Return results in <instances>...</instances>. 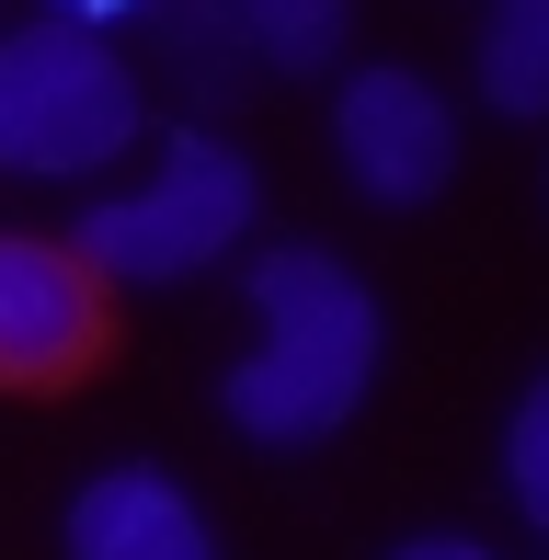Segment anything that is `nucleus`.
I'll return each instance as SVG.
<instances>
[{
    "label": "nucleus",
    "instance_id": "obj_1",
    "mask_svg": "<svg viewBox=\"0 0 549 560\" xmlns=\"http://www.w3.org/2000/svg\"><path fill=\"white\" fill-rule=\"evenodd\" d=\"M241 298H253L264 343L218 377L230 435H253V446H320V435H343V423L366 412V377H378V343H389L366 275L343 264L332 241H274V252H253Z\"/></svg>",
    "mask_w": 549,
    "mask_h": 560
},
{
    "label": "nucleus",
    "instance_id": "obj_2",
    "mask_svg": "<svg viewBox=\"0 0 549 560\" xmlns=\"http://www.w3.org/2000/svg\"><path fill=\"white\" fill-rule=\"evenodd\" d=\"M138 126H149V92L92 23L35 12V23L0 35V172L92 184L104 161L138 149Z\"/></svg>",
    "mask_w": 549,
    "mask_h": 560
},
{
    "label": "nucleus",
    "instance_id": "obj_3",
    "mask_svg": "<svg viewBox=\"0 0 549 560\" xmlns=\"http://www.w3.org/2000/svg\"><path fill=\"white\" fill-rule=\"evenodd\" d=\"M253 195H264L253 149L218 138V126H184L138 195H92V207L69 218V252H81L104 287H184L218 252L253 241Z\"/></svg>",
    "mask_w": 549,
    "mask_h": 560
},
{
    "label": "nucleus",
    "instance_id": "obj_4",
    "mask_svg": "<svg viewBox=\"0 0 549 560\" xmlns=\"http://www.w3.org/2000/svg\"><path fill=\"white\" fill-rule=\"evenodd\" d=\"M332 161H343V184H355L366 207L412 218V207H435L446 172H458V104H446L423 69L366 58V69L332 81Z\"/></svg>",
    "mask_w": 549,
    "mask_h": 560
},
{
    "label": "nucleus",
    "instance_id": "obj_5",
    "mask_svg": "<svg viewBox=\"0 0 549 560\" xmlns=\"http://www.w3.org/2000/svg\"><path fill=\"white\" fill-rule=\"evenodd\" d=\"M104 354V275L69 241L0 229V389H69Z\"/></svg>",
    "mask_w": 549,
    "mask_h": 560
},
{
    "label": "nucleus",
    "instance_id": "obj_6",
    "mask_svg": "<svg viewBox=\"0 0 549 560\" xmlns=\"http://www.w3.org/2000/svg\"><path fill=\"white\" fill-rule=\"evenodd\" d=\"M69 560H218V526L172 469H92L69 492Z\"/></svg>",
    "mask_w": 549,
    "mask_h": 560
},
{
    "label": "nucleus",
    "instance_id": "obj_7",
    "mask_svg": "<svg viewBox=\"0 0 549 560\" xmlns=\"http://www.w3.org/2000/svg\"><path fill=\"white\" fill-rule=\"evenodd\" d=\"M481 104L515 126L549 115V0H492L481 12Z\"/></svg>",
    "mask_w": 549,
    "mask_h": 560
},
{
    "label": "nucleus",
    "instance_id": "obj_8",
    "mask_svg": "<svg viewBox=\"0 0 549 560\" xmlns=\"http://www.w3.org/2000/svg\"><path fill=\"white\" fill-rule=\"evenodd\" d=\"M230 12L253 35V58L287 69V81H320L343 58V35H355V0H230Z\"/></svg>",
    "mask_w": 549,
    "mask_h": 560
},
{
    "label": "nucleus",
    "instance_id": "obj_9",
    "mask_svg": "<svg viewBox=\"0 0 549 560\" xmlns=\"http://www.w3.org/2000/svg\"><path fill=\"white\" fill-rule=\"evenodd\" d=\"M149 12H161L172 58L195 69V92H207V104H230V92H241V69H264V58H253V35H241V12H230V0H149Z\"/></svg>",
    "mask_w": 549,
    "mask_h": 560
},
{
    "label": "nucleus",
    "instance_id": "obj_10",
    "mask_svg": "<svg viewBox=\"0 0 549 560\" xmlns=\"http://www.w3.org/2000/svg\"><path fill=\"white\" fill-rule=\"evenodd\" d=\"M504 503L549 538V366L527 377V400L504 412Z\"/></svg>",
    "mask_w": 549,
    "mask_h": 560
},
{
    "label": "nucleus",
    "instance_id": "obj_11",
    "mask_svg": "<svg viewBox=\"0 0 549 560\" xmlns=\"http://www.w3.org/2000/svg\"><path fill=\"white\" fill-rule=\"evenodd\" d=\"M389 560H492V549H481V538H458V526H423V538H401Z\"/></svg>",
    "mask_w": 549,
    "mask_h": 560
},
{
    "label": "nucleus",
    "instance_id": "obj_12",
    "mask_svg": "<svg viewBox=\"0 0 549 560\" xmlns=\"http://www.w3.org/2000/svg\"><path fill=\"white\" fill-rule=\"evenodd\" d=\"M69 23H92V35H104V12H149V0H58Z\"/></svg>",
    "mask_w": 549,
    "mask_h": 560
}]
</instances>
